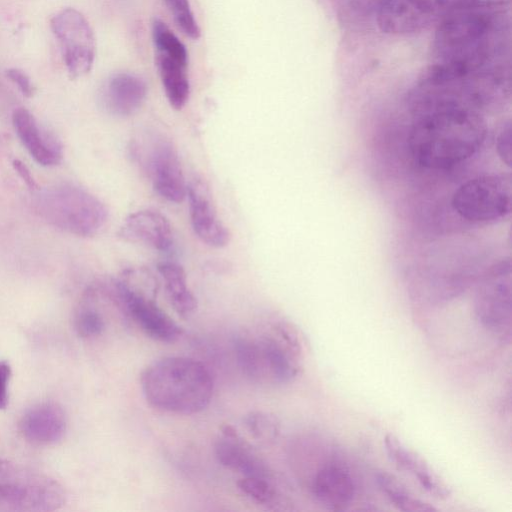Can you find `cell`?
I'll use <instances>...</instances> for the list:
<instances>
[{
    "instance_id": "obj_1",
    "label": "cell",
    "mask_w": 512,
    "mask_h": 512,
    "mask_svg": "<svg viewBox=\"0 0 512 512\" xmlns=\"http://www.w3.org/2000/svg\"><path fill=\"white\" fill-rule=\"evenodd\" d=\"M506 27L505 12L498 4L458 0L439 20L431 64L456 76L497 66Z\"/></svg>"
},
{
    "instance_id": "obj_2",
    "label": "cell",
    "mask_w": 512,
    "mask_h": 512,
    "mask_svg": "<svg viewBox=\"0 0 512 512\" xmlns=\"http://www.w3.org/2000/svg\"><path fill=\"white\" fill-rule=\"evenodd\" d=\"M487 132L481 112L447 106L416 113L408 143L412 157L421 166L444 170L473 156Z\"/></svg>"
},
{
    "instance_id": "obj_3",
    "label": "cell",
    "mask_w": 512,
    "mask_h": 512,
    "mask_svg": "<svg viewBox=\"0 0 512 512\" xmlns=\"http://www.w3.org/2000/svg\"><path fill=\"white\" fill-rule=\"evenodd\" d=\"M208 368L192 358L165 357L150 364L141 375L147 402L162 411L194 414L204 410L213 395Z\"/></svg>"
},
{
    "instance_id": "obj_4",
    "label": "cell",
    "mask_w": 512,
    "mask_h": 512,
    "mask_svg": "<svg viewBox=\"0 0 512 512\" xmlns=\"http://www.w3.org/2000/svg\"><path fill=\"white\" fill-rule=\"evenodd\" d=\"M33 207L49 225L79 237H92L106 225L108 210L94 194L72 183L34 190Z\"/></svg>"
},
{
    "instance_id": "obj_5",
    "label": "cell",
    "mask_w": 512,
    "mask_h": 512,
    "mask_svg": "<svg viewBox=\"0 0 512 512\" xmlns=\"http://www.w3.org/2000/svg\"><path fill=\"white\" fill-rule=\"evenodd\" d=\"M276 334L256 340L237 338L236 356L247 376L253 379L269 376L275 382L287 383L298 375L300 344L296 333L280 326Z\"/></svg>"
},
{
    "instance_id": "obj_6",
    "label": "cell",
    "mask_w": 512,
    "mask_h": 512,
    "mask_svg": "<svg viewBox=\"0 0 512 512\" xmlns=\"http://www.w3.org/2000/svg\"><path fill=\"white\" fill-rule=\"evenodd\" d=\"M64 503V489L55 479L0 457V508L47 512Z\"/></svg>"
},
{
    "instance_id": "obj_7",
    "label": "cell",
    "mask_w": 512,
    "mask_h": 512,
    "mask_svg": "<svg viewBox=\"0 0 512 512\" xmlns=\"http://www.w3.org/2000/svg\"><path fill=\"white\" fill-rule=\"evenodd\" d=\"M133 156L163 199L179 203L186 198L185 180L176 148L165 135L149 133L131 148Z\"/></svg>"
},
{
    "instance_id": "obj_8",
    "label": "cell",
    "mask_w": 512,
    "mask_h": 512,
    "mask_svg": "<svg viewBox=\"0 0 512 512\" xmlns=\"http://www.w3.org/2000/svg\"><path fill=\"white\" fill-rule=\"evenodd\" d=\"M452 206L460 217L471 222L499 220L510 212V178L484 175L470 179L454 192Z\"/></svg>"
},
{
    "instance_id": "obj_9",
    "label": "cell",
    "mask_w": 512,
    "mask_h": 512,
    "mask_svg": "<svg viewBox=\"0 0 512 512\" xmlns=\"http://www.w3.org/2000/svg\"><path fill=\"white\" fill-rule=\"evenodd\" d=\"M50 27L58 40L70 78L88 74L95 60L96 41L84 15L74 8L62 9L51 18Z\"/></svg>"
},
{
    "instance_id": "obj_10",
    "label": "cell",
    "mask_w": 512,
    "mask_h": 512,
    "mask_svg": "<svg viewBox=\"0 0 512 512\" xmlns=\"http://www.w3.org/2000/svg\"><path fill=\"white\" fill-rule=\"evenodd\" d=\"M474 309L484 328L498 335L510 334L512 310L509 261L498 264L484 277L476 292Z\"/></svg>"
},
{
    "instance_id": "obj_11",
    "label": "cell",
    "mask_w": 512,
    "mask_h": 512,
    "mask_svg": "<svg viewBox=\"0 0 512 512\" xmlns=\"http://www.w3.org/2000/svg\"><path fill=\"white\" fill-rule=\"evenodd\" d=\"M458 0H383L377 12L382 32L408 35L439 20Z\"/></svg>"
},
{
    "instance_id": "obj_12",
    "label": "cell",
    "mask_w": 512,
    "mask_h": 512,
    "mask_svg": "<svg viewBox=\"0 0 512 512\" xmlns=\"http://www.w3.org/2000/svg\"><path fill=\"white\" fill-rule=\"evenodd\" d=\"M317 501L330 510H344L354 501L357 480L349 464L335 451H328L310 480Z\"/></svg>"
},
{
    "instance_id": "obj_13",
    "label": "cell",
    "mask_w": 512,
    "mask_h": 512,
    "mask_svg": "<svg viewBox=\"0 0 512 512\" xmlns=\"http://www.w3.org/2000/svg\"><path fill=\"white\" fill-rule=\"evenodd\" d=\"M113 295L149 337L166 343L180 337L182 330L178 324L154 300L135 290L126 280L114 283Z\"/></svg>"
},
{
    "instance_id": "obj_14",
    "label": "cell",
    "mask_w": 512,
    "mask_h": 512,
    "mask_svg": "<svg viewBox=\"0 0 512 512\" xmlns=\"http://www.w3.org/2000/svg\"><path fill=\"white\" fill-rule=\"evenodd\" d=\"M186 198L195 235L210 247L226 246L230 240V233L217 214L206 184L198 178L189 181Z\"/></svg>"
},
{
    "instance_id": "obj_15",
    "label": "cell",
    "mask_w": 512,
    "mask_h": 512,
    "mask_svg": "<svg viewBox=\"0 0 512 512\" xmlns=\"http://www.w3.org/2000/svg\"><path fill=\"white\" fill-rule=\"evenodd\" d=\"M125 241L167 252L174 242L169 220L159 211L143 209L128 215L118 232Z\"/></svg>"
},
{
    "instance_id": "obj_16",
    "label": "cell",
    "mask_w": 512,
    "mask_h": 512,
    "mask_svg": "<svg viewBox=\"0 0 512 512\" xmlns=\"http://www.w3.org/2000/svg\"><path fill=\"white\" fill-rule=\"evenodd\" d=\"M214 451L223 466L241 473L244 477L271 479V470L231 426H224L217 438Z\"/></svg>"
},
{
    "instance_id": "obj_17",
    "label": "cell",
    "mask_w": 512,
    "mask_h": 512,
    "mask_svg": "<svg viewBox=\"0 0 512 512\" xmlns=\"http://www.w3.org/2000/svg\"><path fill=\"white\" fill-rule=\"evenodd\" d=\"M12 124L20 142L39 165L50 167L61 161V146L39 126L27 109L16 108L12 113Z\"/></svg>"
},
{
    "instance_id": "obj_18",
    "label": "cell",
    "mask_w": 512,
    "mask_h": 512,
    "mask_svg": "<svg viewBox=\"0 0 512 512\" xmlns=\"http://www.w3.org/2000/svg\"><path fill=\"white\" fill-rule=\"evenodd\" d=\"M384 446L388 458L397 468L410 474L426 492L438 499L450 496V489L445 482L422 457L407 448L396 436L387 434Z\"/></svg>"
},
{
    "instance_id": "obj_19",
    "label": "cell",
    "mask_w": 512,
    "mask_h": 512,
    "mask_svg": "<svg viewBox=\"0 0 512 512\" xmlns=\"http://www.w3.org/2000/svg\"><path fill=\"white\" fill-rule=\"evenodd\" d=\"M147 96V84L140 76L121 72L104 84L101 101L104 108L117 117H128L139 110Z\"/></svg>"
},
{
    "instance_id": "obj_20",
    "label": "cell",
    "mask_w": 512,
    "mask_h": 512,
    "mask_svg": "<svg viewBox=\"0 0 512 512\" xmlns=\"http://www.w3.org/2000/svg\"><path fill=\"white\" fill-rule=\"evenodd\" d=\"M66 416L55 403H41L25 412L19 423L22 436L34 445H52L65 435Z\"/></svg>"
},
{
    "instance_id": "obj_21",
    "label": "cell",
    "mask_w": 512,
    "mask_h": 512,
    "mask_svg": "<svg viewBox=\"0 0 512 512\" xmlns=\"http://www.w3.org/2000/svg\"><path fill=\"white\" fill-rule=\"evenodd\" d=\"M155 63L170 106L181 110L190 95L188 58L155 52Z\"/></svg>"
},
{
    "instance_id": "obj_22",
    "label": "cell",
    "mask_w": 512,
    "mask_h": 512,
    "mask_svg": "<svg viewBox=\"0 0 512 512\" xmlns=\"http://www.w3.org/2000/svg\"><path fill=\"white\" fill-rule=\"evenodd\" d=\"M168 300L173 309L182 317L191 315L197 308V300L189 289L183 267L172 261L158 264Z\"/></svg>"
},
{
    "instance_id": "obj_23",
    "label": "cell",
    "mask_w": 512,
    "mask_h": 512,
    "mask_svg": "<svg viewBox=\"0 0 512 512\" xmlns=\"http://www.w3.org/2000/svg\"><path fill=\"white\" fill-rule=\"evenodd\" d=\"M375 481L387 499L404 512H435L437 508L412 494L395 476L388 472H377Z\"/></svg>"
},
{
    "instance_id": "obj_24",
    "label": "cell",
    "mask_w": 512,
    "mask_h": 512,
    "mask_svg": "<svg viewBox=\"0 0 512 512\" xmlns=\"http://www.w3.org/2000/svg\"><path fill=\"white\" fill-rule=\"evenodd\" d=\"M178 29L191 39L201 35L200 27L194 17L189 0H163Z\"/></svg>"
},
{
    "instance_id": "obj_25",
    "label": "cell",
    "mask_w": 512,
    "mask_h": 512,
    "mask_svg": "<svg viewBox=\"0 0 512 512\" xmlns=\"http://www.w3.org/2000/svg\"><path fill=\"white\" fill-rule=\"evenodd\" d=\"M244 424L254 439L268 443L279 433L277 419L265 412H251L244 418Z\"/></svg>"
},
{
    "instance_id": "obj_26",
    "label": "cell",
    "mask_w": 512,
    "mask_h": 512,
    "mask_svg": "<svg viewBox=\"0 0 512 512\" xmlns=\"http://www.w3.org/2000/svg\"><path fill=\"white\" fill-rule=\"evenodd\" d=\"M74 327L79 336L91 338L103 332L105 321L102 314L96 308L84 305L75 315Z\"/></svg>"
},
{
    "instance_id": "obj_27",
    "label": "cell",
    "mask_w": 512,
    "mask_h": 512,
    "mask_svg": "<svg viewBox=\"0 0 512 512\" xmlns=\"http://www.w3.org/2000/svg\"><path fill=\"white\" fill-rule=\"evenodd\" d=\"M237 485L245 495L261 504H272L277 498L276 489L268 478L243 476Z\"/></svg>"
},
{
    "instance_id": "obj_28",
    "label": "cell",
    "mask_w": 512,
    "mask_h": 512,
    "mask_svg": "<svg viewBox=\"0 0 512 512\" xmlns=\"http://www.w3.org/2000/svg\"><path fill=\"white\" fill-rule=\"evenodd\" d=\"M6 76L18 87L23 96L30 98L34 95V86L24 71L10 68L6 70Z\"/></svg>"
},
{
    "instance_id": "obj_29",
    "label": "cell",
    "mask_w": 512,
    "mask_h": 512,
    "mask_svg": "<svg viewBox=\"0 0 512 512\" xmlns=\"http://www.w3.org/2000/svg\"><path fill=\"white\" fill-rule=\"evenodd\" d=\"M496 150L502 161L510 166L511 162V128L508 123L499 131L496 138Z\"/></svg>"
},
{
    "instance_id": "obj_30",
    "label": "cell",
    "mask_w": 512,
    "mask_h": 512,
    "mask_svg": "<svg viewBox=\"0 0 512 512\" xmlns=\"http://www.w3.org/2000/svg\"><path fill=\"white\" fill-rule=\"evenodd\" d=\"M11 367L6 361H0V410L6 409L9 401L8 385Z\"/></svg>"
},
{
    "instance_id": "obj_31",
    "label": "cell",
    "mask_w": 512,
    "mask_h": 512,
    "mask_svg": "<svg viewBox=\"0 0 512 512\" xmlns=\"http://www.w3.org/2000/svg\"><path fill=\"white\" fill-rule=\"evenodd\" d=\"M12 166L29 189L34 191L38 188V185L29 168L21 160L14 159L12 161Z\"/></svg>"
}]
</instances>
